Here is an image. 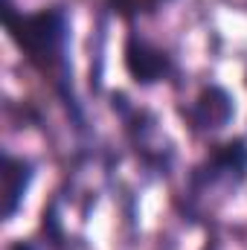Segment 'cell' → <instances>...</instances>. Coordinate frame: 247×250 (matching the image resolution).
Here are the masks:
<instances>
[{"label": "cell", "instance_id": "1", "mask_svg": "<svg viewBox=\"0 0 247 250\" xmlns=\"http://www.w3.org/2000/svg\"><path fill=\"white\" fill-rule=\"evenodd\" d=\"M6 38L35 70V76L50 87L56 102L64 108L76 134H87V111L76 87L73 67V21L64 0L44 3L38 9H18L15 0H3L0 9Z\"/></svg>", "mask_w": 247, "mask_h": 250}, {"label": "cell", "instance_id": "2", "mask_svg": "<svg viewBox=\"0 0 247 250\" xmlns=\"http://www.w3.org/2000/svg\"><path fill=\"white\" fill-rule=\"evenodd\" d=\"M247 181V137L236 134L221 143H212L206 154L186 172L184 198L186 207H198L212 189L236 192Z\"/></svg>", "mask_w": 247, "mask_h": 250}, {"label": "cell", "instance_id": "3", "mask_svg": "<svg viewBox=\"0 0 247 250\" xmlns=\"http://www.w3.org/2000/svg\"><path fill=\"white\" fill-rule=\"evenodd\" d=\"M111 111L120 117L123 131L131 143V148H134V154H137V160L148 172L169 175V169L175 163V146L160 131L154 111L134 105L123 90H111Z\"/></svg>", "mask_w": 247, "mask_h": 250}, {"label": "cell", "instance_id": "4", "mask_svg": "<svg viewBox=\"0 0 247 250\" xmlns=\"http://www.w3.org/2000/svg\"><path fill=\"white\" fill-rule=\"evenodd\" d=\"M123 67L128 73V79L137 84V87H157L163 82H172L181 70H178V62L175 56L160 47L157 41L145 38L134 23L128 26L123 41Z\"/></svg>", "mask_w": 247, "mask_h": 250}, {"label": "cell", "instance_id": "5", "mask_svg": "<svg viewBox=\"0 0 247 250\" xmlns=\"http://www.w3.org/2000/svg\"><path fill=\"white\" fill-rule=\"evenodd\" d=\"M181 117L195 137H215L236 120V96L221 82H206L192 102L181 105Z\"/></svg>", "mask_w": 247, "mask_h": 250}, {"label": "cell", "instance_id": "6", "mask_svg": "<svg viewBox=\"0 0 247 250\" xmlns=\"http://www.w3.org/2000/svg\"><path fill=\"white\" fill-rule=\"evenodd\" d=\"M0 178H3V221H15L18 212L26 204V195L38 178V163L26 154H18L12 148H3L0 154Z\"/></svg>", "mask_w": 247, "mask_h": 250}, {"label": "cell", "instance_id": "7", "mask_svg": "<svg viewBox=\"0 0 247 250\" xmlns=\"http://www.w3.org/2000/svg\"><path fill=\"white\" fill-rule=\"evenodd\" d=\"M105 6H108L117 18H123L128 26L140 18V6H137V0H105Z\"/></svg>", "mask_w": 247, "mask_h": 250}, {"label": "cell", "instance_id": "8", "mask_svg": "<svg viewBox=\"0 0 247 250\" xmlns=\"http://www.w3.org/2000/svg\"><path fill=\"white\" fill-rule=\"evenodd\" d=\"M169 3H175V0H137L140 15H154V12H160L163 6H169Z\"/></svg>", "mask_w": 247, "mask_h": 250}, {"label": "cell", "instance_id": "9", "mask_svg": "<svg viewBox=\"0 0 247 250\" xmlns=\"http://www.w3.org/2000/svg\"><path fill=\"white\" fill-rule=\"evenodd\" d=\"M9 250H41V248H38V242H32V239H15V242L9 245Z\"/></svg>", "mask_w": 247, "mask_h": 250}]
</instances>
